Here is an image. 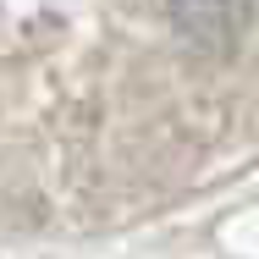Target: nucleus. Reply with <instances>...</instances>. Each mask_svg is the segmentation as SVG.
Here are the masks:
<instances>
[{"mask_svg":"<svg viewBox=\"0 0 259 259\" xmlns=\"http://www.w3.org/2000/svg\"><path fill=\"white\" fill-rule=\"evenodd\" d=\"M248 22H254V0H171V28L182 33V45H193L209 61H226L237 50Z\"/></svg>","mask_w":259,"mask_h":259,"instance_id":"f257e3e1","label":"nucleus"}]
</instances>
